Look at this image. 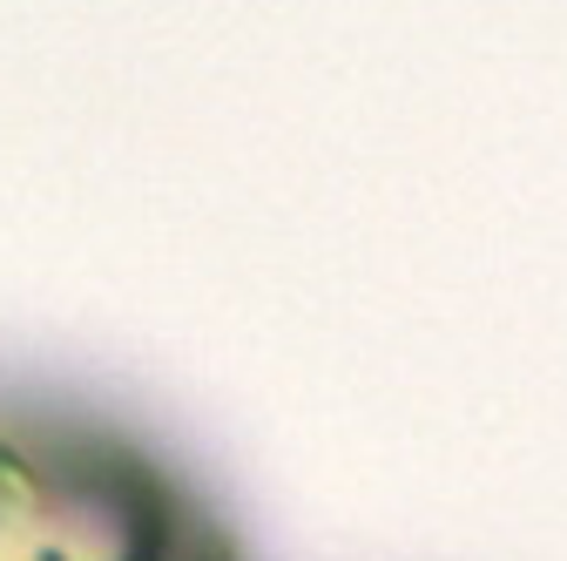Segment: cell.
Listing matches in <instances>:
<instances>
[{
  "mask_svg": "<svg viewBox=\"0 0 567 561\" xmlns=\"http://www.w3.org/2000/svg\"><path fill=\"white\" fill-rule=\"evenodd\" d=\"M0 561H250L230 508L122 412L0 392Z\"/></svg>",
  "mask_w": 567,
  "mask_h": 561,
  "instance_id": "1",
  "label": "cell"
}]
</instances>
